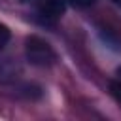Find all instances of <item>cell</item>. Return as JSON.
I'll list each match as a JSON object with an SVG mask.
<instances>
[{
	"label": "cell",
	"instance_id": "obj_1",
	"mask_svg": "<svg viewBox=\"0 0 121 121\" xmlns=\"http://www.w3.org/2000/svg\"><path fill=\"white\" fill-rule=\"evenodd\" d=\"M25 55H26V60L34 66H51L55 60H57V55L53 51V47L42 40L40 36H28L26 42H25Z\"/></svg>",
	"mask_w": 121,
	"mask_h": 121
},
{
	"label": "cell",
	"instance_id": "obj_2",
	"mask_svg": "<svg viewBox=\"0 0 121 121\" xmlns=\"http://www.w3.org/2000/svg\"><path fill=\"white\" fill-rule=\"evenodd\" d=\"M38 13L45 19H59L64 13V0H40Z\"/></svg>",
	"mask_w": 121,
	"mask_h": 121
},
{
	"label": "cell",
	"instance_id": "obj_3",
	"mask_svg": "<svg viewBox=\"0 0 121 121\" xmlns=\"http://www.w3.org/2000/svg\"><path fill=\"white\" fill-rule=\"evenodd\" d=\"M110 93L121 104V81H110Z\"/></svg>",
	"mask_w": 121,
	"mask_h": 121
},
{
	"label": "cell",
	"instance_id": "obj_4",
	"mask_svg": "<svg viewBox=\"0 0 121 121\" xmlns=\"http://www.w3.org/2000/svg\"><path fill=\"white\" fill-rule=\"evenodd\" d=\"M9 36H11V34H9V28H8L6 25L0 23V49L9 42Z\"/></svg>",
	"mask_w": 121,
	"mask_h": 121
},
{
	"label": "cell",
	"instance_id": "obj_5",
	"mask_svg": "<svg viewBox=\"0 0 121 121\" xmlns=\"http://www.w3.org/2000/svg\"><path fill=\"white\" fill-rule=\"evenodd\" d=\"M96 0H70V4L72 6H76V8H89V6H93Z\"/></svg>",
	"mask_w": 121,
	"mask_h": 121
},
{
	"label": "cell",
	"instance_id": "obj_6",
	"mask_svg": "<svg viewBox=\"0 0 121 121\" xmlns=\"http://www.w3.org/2000/svg\"><path fill=\"white\" fill-rule=\"evenodd\" d=\"M117 76H119V78H121V66H119V68H117Z\"/></svg>",
	"mask_w": 121,
	"mask_h": 121
},
{
	"label": "cell",
	"instance_id": "obj_7",
	"mask_svg": "<svg viewBox=\"0 0 121 121\" xmlns=\"http://www.w3.org/2000/svg\"><path fill=\"white\" fill-rule=\"evenodd\" d=\"M21 2H28V0H21Z\"/></svg>",
	"mask_w": 121,
	"mask_h": 121
}]
</instances>
